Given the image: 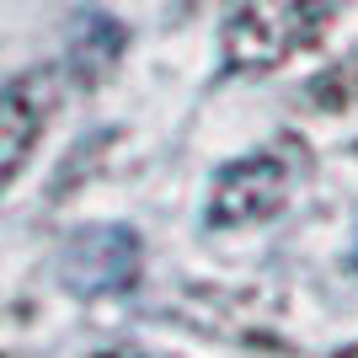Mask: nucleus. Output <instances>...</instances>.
I'll use <instances>...</instances> for the list:
<instances>
[{
  "label": "nucleus",
  "mask_w": 358,
  "mask_h": 358,
  "mask_svg": "<svg viewBox=\"0 0 358 358\" xmlns=\"http://www.w3.org/2000/svg\"><path fill=\"white\" fill-rule=\"evenodd\" d=\"M331 11L337 0H241L224 22V59L230 70H273L299 48H315Z\"/></svg>",
  "instance_id": "nucleus-1"
},
{
  "label": "nucleus",
  "mask_w": 358,
  "mask_h": 358,
  "mask_svg": "<svg viewBox=\"0 0 358 358\" xmlns=\"http://www.w3.org/2000/svg\"><path fill=\"white\" fill-rule=\"evenodd\" d=\"M139 262H145V241H139V230H129V224L107 220V224H86V230H75L70 241H64L59 252V278L70 294H118V289H129L139 278Z\"/></svg>",
  "instance_id": "nucleus-2"
},
{
  "label": "nucleus",
  "mask_w": 358,
  "mask_h": 358,
  "mask_svg": "<svg viewBox=\"0 0 358 358\" xmlns=\"http://www.w3.org/2000/svg\"><path fill=\"white\" fill-rule=\"evenodd\" d=\"M289 203V166L273 155H241V161L220 166L209 182V224L236 230V224H257Z\"/></svg>",
  "instance_id": "nucleus-3"
},
{
  "label": "nucleus",
  "mask_w": 358,
  "mask_h": 358,
  "mask_svg": "<svg viewBox=\"0 0 358 358\" xmlns=\"http://www.w3.org/2000/svg\"><path fill=\"white\" fill-rule=\"evenodd\" d=\"M48 107H54V75L48 70H32L11 86H0V193L27 166L32 145L48 123Z\"/></svg>",
  "instance_id": "nucleus-4"
},
{
  "label": "nucleus",
  "mask_w": 358,
  "mask_h": 358,
  "mask_svg": "<svg viewBox=\"0 0 358 358\" xmlns=\"http://www.w3.org/2000/svg\"><path fill=\"white\" fill-rule=\"evenodd\" d=\"M343 358H358V348H353V353H343Z\"/></svg>",
  "instance_id": "nucleus-5"
}]
</instances>
